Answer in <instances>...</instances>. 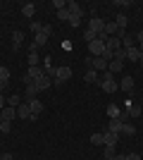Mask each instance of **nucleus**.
I'll return each mask as SVG.
<instances>
[{"mask_svg":"<svg viewBox=\"0 0 143 160\" xmlns=\"http://www.w3.org/2000/svg\"><path fill=\"white\" fill-rule=\"evenodd\" d=\"M98 84H100V88L105 91V93H115V91H119V84L115 81V77H112L110 72L102 74L100 79H98Z\"/></svg>","mask_w":143,"mask_h":160,"instance_id":"nucleus-1","label":"nucleus"},{"mask_svg":"<svg viewBox=\"0 0 143 160\" xmlns=\"http://www.w3.org/2000/svg\"><path fill=\"white\" fill-rule=\"evenodd\" d=\"M69 77H72V67H67V65L57 67V74H55V86H62Z\"/></svg>","mask_w":143,"mask_h":160,"instance_id":"nucleus-2","label":"nucleus"},{"mask_svg":"<svg viewBox=\"0 0 143 160\" xmlns=\"http://www.w3.org/2000/svg\"><path fill=\"white\" fill-rule=\"evenodd\" d=\"M86 65H91V69H95V72H105L110 62L102 60V58H88V60H86Z\"/></svg>","mask_w":143,"mask_h":160,"instance_id":"nucleus-3","label":"nucleus"},{"mask_svg":"<svg viewBox=\"0 0 143 160\" xmlns=\"http://www.w3.org/2000/svg\"><path fill=\"white\" fill-rule=\"evenodd\" d=\"M88 50H91V55L100 58V55H102V50H105V41H100V38L91 41V43H88Z\"/></svg>","mask_w":143,"mask_h":160,"instance_id":"nucleus-4","label":"nucleus"},{"mask_svg":"<svg viewBox=\"0 0 143 160\" xmlns=\"http://www.w3.org/2000/svg\"><path fill=\"white\" fill-rule=\"evenodd\" d=\"M26 103H29V108H31V122H34L36 117L43 112V103H41V100H36V98L34 100H26Z\"/></svg>","mask_w":143,"mask_h":160,"instance_id":"nucleus-5","label":"nucleus"},{"mask_svg":"<svg viewBox=\"0 0 143 160\" xmlns=\"http://www.w3.org/2000/svg\"><path fill=\"white\" fill-rule=\"evenodd\" d=\"M17 117H19V120H31V108H29V103H19V105H17Z\"/></svg>","mask_w":143,"mask_h":160,"instance_id":"nucleus-6","label":"nucleus"},{"mask_svg":"<svg viewBox=\"0 0 143 160\" xmlns=\"http://www.w3.org/2000/svg\"><path fill=\"white\" fill-rule=\"evenodd\" d=\"M102 136H105V146H107V148H115V143L119 141V136H122V134H117V132H110V129H107V132L102 134Z\"/></svg>","mask_w":143,"mask_h":160,"instance_id":"nucleus-7","label":"nucleus"},{"mask_svg":"<svg viewBox=\"0 0 143 160\" xmlns=\"http://www.w3.org/2000/svg\"><path fill=\"white\" fill-rule=\"evenodd\" d=\"M124 108L129 110V117H138V115L143 112V108L138 105V103H131V100H124Z\"/></svg>","mask_w":143,"mask_h":160,"instance_id":"nucleus-8","label":"nucleus"},{"mask_svg":"<svg viewBox=\"0 0 143 160\" xmlns=\"http://www.w3.org/2000/svg\"><path fill=\"white\" fill-rule=\"evenodd\" d=\"M88 29L95 31V33H100V31H105V22H102L100 17H93V19L88 22Z\"/></svg>","mask_w":143,"mask_h":160,"instance_id":"nucleus-9","label":"nucleus"},{"mask_svg":"<svg viewBox=\"0 0 143 160\" xmlns=\"http://www.w3.org/2000/svg\"><path fill=\"white\" fill-rule=\"evenodd\" d=\"M105 48H110L112 53H117V50L122 48V38H117V36H110V38H107V43H105Z\"/></svg>","mask_w":143,"mask_h":160,"instance_id":"nucleus-10","label":"nucleus"},{"mask_svg":"<svg viewBox=\"0 0 143 160\" xmlns=\"http://www.w3.org/2000/svg\"><path fill=\"white\" fill-rule=\"evenodd\" d=\"M67 10H69L72 17H83V7L79 2H67Z\"/></svg>","mask_w":143,"mask_h":160,"instance_id":"nucleus-11","label":"nucleus"},{"mask_svg":"<svg viewBox=\"0 0 143 160\" xmlns=\"http://www.w3.org/2000/svg\"><path fill=\"white\" fill-rule=\"evenodd\" d=\"M36 86H38V91H45L48 86H50V84H53V79H50V77H45V74H43V77H38V79L34 81Z\"/></svg>","mask_w":143,"mask_h":160,"instance_id":"nucleus-12","label":"nucleus"},{"mask_svg":"<svg viewBox=\"0 0 143 160\" xmlns=\"http://www.w3.org/2000/svg\"><path fill=\"white\" fill-rule=\"evenodd\" d=\"M119 88L126 91V93H131V91H134V77H124V79L119 81Z\"/></svg>","mask_w":143,"mask_h":160,"instance_id":"nucleus-13","label":"nucleus"},{"mask_svg":"<svg viewBox=\"0 0 143 160\" xmlns=\"http://www.w3.org/2000/svg\"><path fill=\"white\" fill-rule=\"evenodd\" d=\"M0 115H2V117H5V122H12L14 120V115H17V108H2V110H0Z\"/></svg>","mask_w":143,"mask_h":160,"instance_id":"nucleus-14","label":"nucleus"},{"mask_svg":"<svg viewBox=\"0 0 143 160\" xmlns=\"http://www.w3.org/2000/svg\"><path fill=\"white\" fill-rule=\"evenodd\" d=\"M41 69H43V74H45V77H50V79H53L55 74H57V67H53V65H50V60H45V65H43Z\"/></svg>","mask_w":143,"mask_h":160,"instance_id":"nucleus-15","label":"nucleus"},{"mask_svg":"<svg viewBox=\"0 0 143 160\" xmlns=\"http://www.w3.org/2000/svg\"><path fill=\"white\" fill-rule=\"evenodd\" d=\"M122 67H124L122 60H112V62L107 65V72H110V74H117V72H122Z\"/></svg>","mask_w":143,"mask_h":160,"instance_id":"nucleus-16","label":"nucleus"},{"mask_svg":"<svg viewBox=\"0 0 143 160\" xmlns=\"http://www.w3.org/2000/svg\"><path fill=\"white\" fill-rule=\"evenodd\" d=\"M126 58L134 60V62H138V60H141V50H138L136 46H134V48H126Z\"/></svg>","mask_w":143,"mask_h":160,"instance_id":"nucleus-17","label":"nucleus"},{"mask_svg":"<svg viewBox=\"0 0 143 160\" xmlns=\"http://www.w3.org/2000/svg\"><path fill=\"white\" fill-rule=\"evenodd\" d=\"M119 134H122V136H134V134H136V127H134V124H129V122H124Z\"/></svg>","mask_w":143,"mask_h":160,"instance_id":"nucleus-18","label":"nucleus"},{"mask_svg":"<svg viewBox=\"0 0 143 160\" xmlns=\"http://www.w3.org/2000/svg\"><path fill=\"white\" fill-rule=\"evenodd\" d=\"M24 93H26V100H34L36 96H38V86H36V84H29Z\"/></svg>","mask_w":143,"mask_h":160,"instance_id":"nucleus-19","label":"nucleus"},{"mask_svg":"<svg viewBox=\"0 0 143 160\" xmlns=\"http://www.w3.org/2000/svg\"><path fill=\"white\" fill-rule=\"evenodd\" d=\"M119 112H122V110H119L115 103H110V105H107V117H110V120H117V117H119Z\"/></svg>","mask_w":143,"mask_h":160,"instance_id":"nucleus-20","label":"nucleus"},{"mask_svg":"<svg viewBox=\"0 0 143 160\" xmlns=\"http://www.w3.org/2000/svg\"><path fill=\"white\" fill-rule=\"evenodd\" d=\"M83 79H86V84H98V72H95V69H88V72L83 74Z\"/></svg>","mask_w":143,"mask_h":160,"instance_id":"nucleus-21","label":"nucleus"},{"mask_svg":"<svg viewBox=\"0 0 143 160\" xmlns=\"http://www.w3.org/2000/svg\"><path fill=\"white\" fill-rule=\"evenodd\" d=\"M29 77H31V81H36V79H38V77H43V69H41V67H29Z\"/></svg>","mask_w":143,"mask_h":160,"instance_id":"nucleus-22","label":"nucleus"},{"mask_svg":"<svg viewBox=\"0 0 143 160\" xmlns=\"http://www.w3.org/2000/svg\"><path fill=\"white\" fill-rule=\"evenodd\" d=\"M34 12H36V5H34V2H26V5L21 7V14H24V17H34Z\"/></svg>","mask_w":143,"mask_h":160,"instance_id":"nucleus-23","label":"nucleus"},{"mask_svg":"<svg viewBox=\"0 0 143 160\" xmlns=\"http://www.w3.org/2000/svg\"><path fill=\"white\" fill-rule=\"evenodd\" d=\"M91 143H93V146H105V136H102V134H93V136H91Z\"/></svg>","mask_w":143,"mask_h":160,"instance_id":"nucleus-24","label":"nucleus"},{"mask_svg":"<svg viewBox=\"0 0 143 160\" xmlns=\"http://www.w3.org/2000/svg\"><path fill=\"white\" fill-rule=\"evenodd\" d=\"M122 124H124V122H119V120H110V132H117V134H119V132H122Z\"/></svg>","mask_w":143,"mask_h":160,"instance_id":"nucleus-25","label":"nucleus"},{"mask_svg":"<svg viewBox=\"0 0 143 160\" xmlns=\"http://www.w3.org/2000/svg\"><path fill=\"white\" fill-rule=\"evenodd\" d=\"M21 41H24V33H21V31H14V33H12V43H14V48H19V46H21Z\"/></svg>","mask_w":143,"mask_h":160,"instance_id":"nucleus-26","label":"nucleus"},{"mask_svg":"<svg viewBox=\"0 0 143 160\" xmlns=\"http://www.w3.org/2000/svg\"><path fill=\"white\" fill-rule=\"evenodd\" d=\"M134 41H136V38L126 33V36H124V38H122V46H124V50H126V48H134Z\"/></svg>","mask_w":143,"mask_h":160,"instance_id":"nucleus-27","label":"nucleus"},{"mask_svg":"<svg viewBox=\"0 0 143 160\" xmlns=\"http://www.w3.org/2000/svg\"><path fill=\"white\" fill-rule=\"evenodd\" d=\"M29 67H38V53H36V50L29 53Z\"/></svg>","mask_w":143,"mask_h":160,"instance_id":"nucleus-28","label":"nucleus"},{"mask_svg":"<svg viewBox=\"0 0 143 160\" xmlns=\"http://www.w3.org/2000/svg\"><path fill=\"white\" fill-rule=\"evenodd\" d=\"M57 19L60 22H69V10L64 7V10H57Z\"/></svg>","mask_w":143,"mask_h":160,"instance_id":"nucleus-29","label":"nucleus"},{"mask_svg":"<svg viewBox=\"0 0 143 160\" xmlns=\"http://www.w3.org/2000/svg\"><path fill=\"white\" fill-rule=\"evenodd\" d=\"M105 33H107V36H115V33H117V24H115V22L105 24Z\"/></svg>","mask_w":143,"mask_h":160,"instance_id":"nucleus-30","label":"nucleus"},{"mask_svg":"<svg viewBox=\"0 0 143 160\" xmlns=\"http://www.w3.org/2000/svg\"><path fill=\"white\" fill-rule=\"evenodd\" d=\"M83 38H86V43H91V41H95V38H98V33H95V31H91V29H86V31H83Z\"/></svg>","mask_w":143,"mask_h":160,"instance_id":"nucleus-31","label":"nucleus"},{"mask_svg":"<svg viewBox=\"0 0 143 160\" xmlns=\"http://www.w3.org/2000/svg\"><path fill=\"white\" fill-rule=\"evenodd\" d=\"M19 96H17V93H12V96H10V98H7V103H10V108H17V105H19Z\"/></svg>","mask_w":143,"mask_h":160,"instance_id":"nucleus-32","label":"nucleus"},{"mask_svg":"<svg viewBox=\"0 0 143 160\" xmlns=\"http://www.w3.org/2000/svg\"><path fill=\"white\" fill-rule=\"evenodd\" d=\"M79 24H81V17H72V14H69V27H72V29H76Z\"/></svg>","mask_w":143,"mask_h":160,"instance_id":"nucleus-33","label":"nucleus"},{"mask_svg":"<svg viewBox=\"0 0 143 160\" xmlns=\"http://www.w3.org/2000/svg\"><path fill=\"white\" fill-rule=\"evenodd\" d=\"M0 79H2V81H10V69H7V67H0Z\"/></svg>","mask_w":143,"mask_h":160,"instance_id":"nucleus-34","label":"nucleus"},{"mask_svg":"<svg viewBox=\"0 0 143 160\" xmlns=\"http://www.w3.org/2000/svg\"><path fill=\"white\" fill-rule=\"evenodd\" d=\"M115 60H126V50H124V48H119V50H117V53H115Z\"/></svg>","mask_w":143,"mask_h":160,"instance_id":"nucleus-35","label":"nucleus"},{"mask_svg":"<svg viewBox=\"0 0 143 160\" xmlns=\"http://www.w3.org/2000/svg\"><path fill=\"white\" fill-rule=\"evenodd\" d=\"M29 27H31V31H34V33H38V31H41V27H43V24H41V22H31Z\"/></svg>","mask_w":143,"mask_h":160,"instance_id":"nucleus-36","label":"nucleus"},{"mask_svg":"<svg viewBox=\"0 0 143 160\" xmlns=\"http://www.w3.org/2000/svg\"><path fill=\"white\" fill-rule=\"evenodd\" d=\"M53 7H57V10H64V7H67V2H64V0H53Z\"/></svg>","mask_w":143,"mask_h":160,"instance_id":"nucleus-37","label":"nucleus"},{"mask_svg":"<svg viewBox=\"0 0 143 160\" xmlns=\"http://www.w3.org/2000/svg\"><path fill=\"white\" fill-rule=\"evenodd\" d=\"M10 129H12L10 122H2V124H0V132H2V134H10Z\"/></svg>","mask_w":143,"mask_h":160,"instance_id":"nucleus-38","label":"nucleus"},{"mask_svg":"<svg viewBox=\"0 0 143 160\" xmlns=\"http://www.w3.org/2000/svg\"><path fill=\"white\" fill-rule=\"evenodd\" d=\"M115 148H105V160H112V158H115Z\"/></svg>","mask_w":143,"mask_h":160,"instance_id":"nucleus-39","label":"nucleus"},{"mask_svg":"<svg viewBox=\"0 0 143 160\" xmlns=\"http://www.w3.org/2000/svg\"><path fill=\"white\" fill-rule=\"evenodd\" d=\"M38 33H45V36H50V33H53V27H48V24H43L41 27V31Z\"/></svg>","mask_w":143,"mask_h":160,"instance_id":"nucleus-40","label":"nucleus"},{"mask_svg":"<svg viewBox=\"0 0 143 160\" xmlns=\"http://www.w3.org/2000/svg\"><path fill=\"white\" fill-rule=\"evenodd\" d=\"M117 120H119V122H126V120H129V110H122V112H119V117H117Z\"/></svg>","mask_w":143,"mask_h":160,"instance_id":"nucleus-41","label":"nucleus"},{"mask_svg":"<svg viewBox=\"0 0 143 160\" xmlns=\"http://www.w3.org/2000/svg\"><path fill=\"white\" fill-rule=\"evenodd\" d=\"M126 160H141V155H138V153H129V155H126Z\"/></svg>","mask_w":143,"mask_h":160,"instance_id":"nucleus-42","label":"nucleus"},{"mask_svg":"<svg viewBox=\"0 0 143 160\" xmlns=\"http://www.w3.org/2000/svg\"><path fill=\"white\" fill-rule=\"evenodd\" d=\"M0 160H14V158H12V153H2V155H0Z\"/></svg>","mask_w":143,"mask_h":160,"instance_id":"nucleus-43","label":"nucleus"},{"mask_svg":"<svg viewBox=\"0 0 143 160\" xmlns=\"http://www.w3.org/2000/svg\"><path fill=\"white\" fill-rule=\"evenodd\" d=\"M136 41H138V46H143V31L136 33Z\"/></svg>","mask_w":143,"mask_h":160,"instance_id":"nucleus-44","label":"nucleus"},{"mask_svg":"<svg viewBox=\"0 0 143 160\" xmlns=\"http://www.w3.org/2000/svg\"><path fill=\"white\" fill-rule=\"evenodd\" d=\"M5 86H7V81H2V79H0V93L5 91Z\"/></svg>","mask_w":143,"mask_h":160,"instance_id":"nucleus-45","label":"nucleus"},{"mask_svg":"<svg viewBox=\"0 0 143 160\" xmlns=\"http://www.w3.org/2000/svg\"><path fill=\"white\" fill-rule=\"evenodd\" d=\"M5 103H7V100L2 98V93H0V110H2V108H5Z\"/></svg>","mask_w":143,"mask_h":160,"instance_id":"nucleus-46","label":"nucleus"},{"mask_svg":"<svg viewBox=\"0 0 143 160\" xmlns=\"http://www.w3.org/2000/svg\"><path fill=\"white\" fill-rule=\"evenodd\" d=\"M112 160H126V155H115Z\"/></svg>","mask_w":143,"mask_h":160,"instance_id":"nucleus-47","label":"nucleus"},{"mask_svg":"<svg viewBox=\"0 0 143 160\" xmlns=\"http://www.w3.org/2000/svg\"><path fill=\"white\" fill-rule=\"evenodd\" d=\"M2 122H5V117H2V115H0V124H2Z\"/></svg>","mask_w":143,"mask_h":160,"instance_id":"nucleus-48","label":"nucleus"},{"mask_svg":"<svg viewBox=\"0 0 143 160\" xmlns=\"http://www.w3.org/2000/svg\"><path fill=\"white\" fill-rule=\"evenodd\" d=\"M138 62H141V65H143V53H141V60H138Z\"/></svg>","mask_w":143,"mask_h":160,"instance_id":"nucleus-49","label":"nucleus"}]
</instances>
